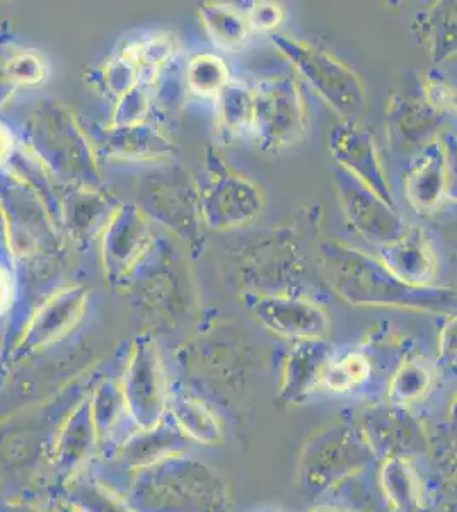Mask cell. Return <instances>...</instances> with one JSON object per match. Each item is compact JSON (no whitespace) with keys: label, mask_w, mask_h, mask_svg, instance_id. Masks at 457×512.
Segmentation results:
<instances>
[{"label":"cell","mask_w":457,"mask_h":512,"mask_svg":"<svg viewBox=\"0 0 457 512\" xmlns=\"http://www.w3.org/2000/svg\"><path fill=\"white\" fill-rule=\"evenodd\" d=\"M413 31L430 57L444 64L456 55V4L435 2L418 14Z\"/></svg>","instance_id":"24"},{"label":"cell","mask_w":457,"mask_h":512,"mask_svg":"<svg viewBox=\"0 0 457 512\" xmlns=\"http://www.w3.org/2000/svg\"><path fill=\"white\" fill-rule=\"evenodd\" d=\"M372 454V444L365 443L362 437L352 431H333L321 437L318 446L309 454L318 456V465L306 466V473L309 480L318 473V480H314L313 487L319 483L318 489H324L335 478L359 470L360 466L371 460Z\"/></svg>","instance_id":"21"},{"label":"cell","mask_w":457,"mask_h":512,"mask_svg":"<svg viewBox=\"0 0 457 512\" xmlns=\"http://www.w3.org/2000/svg\"><path fill=\"white\" fill-rule=\"evenodd\" d=\"M2 81L14 94L18 89L36 88L48 79L47 60L31 48L14 47L7 41L2 53Z\"/></svg>","instance_id":"30"},{"label":"cell","mask_w":457,"mask_h":512,"mask_svg":"<svg viewBox=\"0 0 457 512\" xmlns=\"http://www.w3.org/2000/svg\"><path fill=\"white\" fill-rule=\"evenodd\" d=\"M422 96L444 117L456 115V88L440 70H427L420 81Z\"/></svg>","instance_id":"36"},{"label":"cell","mask_w":457,"mask_h":512,"mask_svg":"<svg viewBox=\"0 0 457 512\" xmlns=\"http://www.w3.org/2000/svg\"><path fill=\"white\" fill-rule=\"evenodd\" d=\"M333 357L335 350L324 340L294 342L285 357L280 396L285 402H304L307 396L323 388L324 373Z\"/></svg>","instance_id":"19"},{"label":"cell","mask_w":457,"mask_h":512,"mask_svg":"<svg viewBox=\"0 0 457 512\" xmlns=\"http://www.w3.org/2000/svg\"><path fill=\"white\" fill-rule=\"evenodd\" d=\"M188 448L190 441L168 417L154 429L137 431L135 436L130 437L123 446V461L125 465L134 466L137 472L173 454L185 453Z\"/></svg>","instance_id":"23"},{"label":"cell","mask_w":457,"mask_h":512,"mask_svg":"<svg viewBox=\"0 0 457 512\" xmlns=\"http://www.w3.org/2000/svg\"><path fill=\"white\" fill-rule=\"evenodd\" d=\"M328 149L338 168L359 181L362 187L381 198L389 207L398 209L376 137L364 123L340 120L333 125L328 134Z\"/></svg>","instance_id":"11"},{"label":"cell","mask_w":457,"mask_h":512,"mask_svg":"<svg viewBox=\"0 0 457 512\" xmlns=\"http://www.w3.org/2000/svg\"><path fill=\"white\" fill-rule=\"evenodd\" d=\"M135 473L130 501L134 512L227 511V489L219 473L188 451Z\"/></svg>","instance_id":"3"},{"label":"cell","mask_w":457,"mask_h":512,"mask_svg":"<svg viewBox=\"0 0 457 512\" xmlns=\"http://www.w3.org/2000/svg\"><path fill=\"white\" fill-rule=\"evenodd\" d=\"M89 289L82 284L57 287L50 292L29 325L28 344L41 345L64 337L86 315Z\"/></svg>","instance_id":"20"},{"label":"cell","mask_w":457,"mask_h":512,"mask_svg":"<svg viewBox=\"0 0 457 512\" xmlns=\"http://www.w3.org/2000/svg\"><path fill=\"white\" fill-rule=\"evenodd\" d=\"M103 274L110 286L125 289L139 280L157 246L154 222L137 204H120L98 241Z\"/></svg>","instance_id":"8"},{"label":"cell","mask_w":457,"mask_h":512,"mask_svg":"<svg viewBox=\"0 0 457 512\" xmlns=\"http://www.w3.org/2000/svg\"><path fill=\"white\" fill-rule=\"evenodd\" d=\"M195 180L198 209L209 231L229 233L253 224L263 212V193L214 146L205 147Z\"/></svg>","instance_id":"4"},{"label":"cell","mask_w":457,"mask_h":512,"mask_svg":"<svg viewBox=\"0 0 457 512\" xmlns=\"http://www.w3.org/2000/svg\"><path fill=\"white\" fill-rule=\"evenodd\" d=\"M451 147L439 135L417 152L405 178V198L415 214L432 217L454 198Z\"/></svg>","instance_id":"13"},{"label":"cell","mask_w":457,"mask_h":512,"mask_svg":"<svg viewBox=\"0 0 457 512\" xmlns=\"http://www.w3.org/2000/svg\"><path fill=\"white\" fill-rule=\"evenodd\" d=\"M311 512H357L352 511V509H345V507H336V506H319L316 509H313Z\"/></svg>","instance_id":"42"},{"label":"cell","mask_w":457,"mask_h":512,"mask_svg":"<svg viewBox=\"0 0 457 512\" xmlns=\"http://www.w3.org/2000/svg\"><path fill=\"white\" fill-rule=\"evenodd\" d=\"M244 303L268 332L292 342L324 340L330 332V316L313 299L290 292L244 294Z\"/></svg>","instance_id":"12"},{"label":"cell","mask_w":457,"mask_h":512,"mask_svg":"<svg viewBox=\"0 0 457 512\" xmlns=\"http://www.w3.org/2000/svg\"><path fill=\"white\" fill-rule=\"evenodd\" d=\"M24 151L65 188H103L91 135L60 101H40L24 125Z\"/></svg>","instance_id":"2"},{"label":"cell","mask_w":457,"mask_h":512,"mask_svg":"<svg viewBox=\"0 0 457 512\" xmlns=\"http://www.w3.org/2000/svg\"><path fill=\"white\" fill-rule=\"evenodd\" d=\"M122 391L128 417L134 420L137 431L154 429L168 419L171 388L162 366L161 354L149 333L135 338Z\"/></svg>","instance_id":"10"},{"label":"cell","mask_w":457,"mask_h":512,"mask_svg":"<svg viewBox=\"0 0 457 512\" xmlns=\"http://www.w3.org/2000/svg\"><path fill=\"white\" fill-rule=\"evenodd\" d=\"M16 286L12 280L11 270L0 265V316L6 315L14 301Z\"/></svg>","instance_id":"39"},{"label":"cell","mask_w":457,"mask_h":512,"mask_svg":"<svg viewBox=\"0 0 457 512\" xmlns=\"http://www.w3.org/2000/svg\"><path fill=\"white\" fill-rule=\"evenodd\" d=\"M149 93H151L152 115H157V122L168 120V117L176 115L181 110L188 88H186L185 64H181L180 57L159 70L156 79L149 86Z\"/></svg>","instance_id":"32"},{"label":"cell","mask_w":457,"mask_h":512,"mask_svg":"<svg viewBox=\"0 0 457 512\" xmlns=\"http://www.w3.org/2000/svg\"><path fill=\"white\" fill-rule=\"evenodd\" d=\"M439 364L446 369L456 366V316L447 315L439 333Z\"/></svg>","instance_id":"38"},{"label":"cell","mask_w":457,"mask_h":512,"mask_svg":"<svg viewBox=\"0 0 457 512\" xmlns=\"http://www.w3.org/2000/svg\"><path fill=\"white\" fill-rule=\"evenodd\" d=\"M98 158L130 161V163H169L178 154V146L159 123L149 122L134 127H106L93 139Z\"/></svg>","instance_id":"15"},{"label":"cell","mask_w":457,"mask_h":512,"mask_svg":"<svg viewBox=\"0 0 457 512\" xmlns=\"http://www.w3.org/2000/svg\"><path fill=\"white\" fill-rule=\"evenodd\" d=\"M140 72V84L151 86L159 70L180 57V40L171 31L144 33L120 48Z\"/></svg>","instance_id":"27"},{"label":"cell","mask_w":457,"mask_h":512,"mask_svg":"<svg viewBox=\"0 0 457 512\" xmlns=\"http://www.w3.org/2000/svg\"><path fill=\"white\" fill-rule=\"evenodd\" d=\"M446 118L423 99L422 93L393 91L384 106V127L389 142L418 151L439 137Z\"/></svg>","instance_id":"18"},{"label":"cell","mask_w":457,"mask_h":512,"mask_svg":"<svg viewBox=\"0 0 457 512\" xmlns=\"http://www.w3.org/2000/svg\"><path fill=\"white\" fill-rule=\"evenodd\" d=\"M137 205L152 222L183 239L193 256L202 253L207 229L198 209L195 180L183 169L173 168L147 178L140 187Z\"/></svg>","instance_id":"9"},{"label":"cell","mask_w":457,"mask_h":512,"mask_svg":"<svg viewBox=\"0 0 457 512\" xmlns=\"http://www.w3.org/2000/svg\"><path fill=\"white\" fill-rule=\"evenodd\" d=\"M0 265L9 268V270L16 265V260H14V255H12L9 229H7L6 216H4L2 205H0Z\"/></svg>","instance_id":"41"},{"label":"cell","mask_w":457,"mask_h":512,"mask_svg":"<svg viewBox=\"0 0 457 512\" xmlns=\"http://www.w3.org/2000/svg\"><path fill=\"white\" fill-rule=\"evenodd\" d=\"M377 258L389 274L406 286H437L439 255L422 227L408 224L398 238L379 248Z\"/></svg>","instance_id":"17"},{"label":"cell","mask_w":457,"mask_h":512,"mask_svg":"<svg viewBox=\"0 0 457 512\" xmlns=\"http://www.w3.org/2000/svg\"><path fill=\"white\" fill-rule=\"evenodd\" d=\"M0 205L6 216L14 260L60 250V227L40 195L11 169L0 168Z\"/></svg>","instance_id":"7"},{"label":"cell","mask_w":457,"mask_h":512,"mask_svg":"<svg viewBox=\"0 0 457 512\" xmlns=\"http://www.w3.org/2000/svg\"><path fill=\"white\" fill-rule=\"evenodd\" d=\"M251 137L263 152H282L307 132V106L296 77L273 76L253 86Z\"/></svg>","instance_id":"6"},{"label":"cell","mask_w":457,"mask_h":512,"mask_svg":"<svg viewBox=\"0 0 457 512\" xmlns=\"http://www.w3.org/2000/svg\"><path fill=\"white\" fill-rule=\"evenodd\" d=\"M246 6L248 7L243 9V12L251 33H278V28L284 23V7L270 0H256Z\"/></svg>","instance_id":"37"},{"label":"cell","mask_w":457,"mask_h":512,"mask_svg":"<svg viewBox=\"0 0 457 512\" xmlns=\"http://www.w3.org/2000/svg\"><path fill=\"white\" fill-rule=\"evenodd\" d=\"M120 204L122 202H118L103 188H65L58 214L60 233L62 236L65 234L77 248L87 250L89 246L98 243L99 236L105 231Z\"/></svg>","instance_id":"16"},{"label":"cell","mask_w":457,"mask_h":512,"mask_svg":"<svg viewBox=\"0 0 457 512\" xmlns=\"http://www.w3.org/2000/svg\"><path fill=\"white\" fill-rule=\"evenodd\" d=\"M381 489L396 512H415L422 501V483L405 456H391L382 463Z\"/></svg>","instance_id":"28"},{"label":"cell","mask_w":457,"mask_h":512,"mask_svg":"<svg viewBox=\"0 0 457 512\" xmlns=\"http://www.w3.org/2000/svg\"><path fill=\"white\" fill-rule=\"evenodd\" d=\"M333 178L345 222L359 238L381 248L405 231L408 222L398 209L389 207L340 168Z\"/></svg>","instance_id":"14"},{"label":"cell","mask_w":457,"mask_h":512,"mask_svg":"<svg viewBox=\"0 0 457 512\" xmlns=\"http://www.w3.org/2000/svg\"><path fill=\"white\" fill-rule=\"evenodd\" d=\"M149 122H152L151 93L147 86L139 84L113 105L108 127H134Z\"/></svg>","instance_id":"35"},{"label":"cell","mask_w":457,"mask_h":512,"mask_svg":"<svg viewBox=\"0 0 457 512\" xmlns=\"http://www.w3.org/2000/svg\"><path fill=\"white\" fill-rule=\"evenodd\" d=\"M319 250L326 284L350 306L454 315L452 287L406 286L389 274L377 256L335 239L324 241Z\"/></svg>","instance_id":"1"},{"label":"cell","mask_w":457,"mask_h":512,"mask_svg":"<svg viewBox=\"0 0 457 512\" xmlns=\"http://www.w3.org/2000/svg\"><path fill=\"white\" fill-rule=\"evenodd\" d=\"M198 16L210 40L220 50L241 52L248 45L251 28L243 9L226 2H202L198 6Z\"/></svg>","instance_id":"25"},{"label":"cell","mask_w":457,"mask_h":512,"mask_svg":"<svg viewBox=\"0 0 457 512\" xmlns=\"http://www.w3.org/2000/svg\"><path fill=\"white\" fill-rule=\"evenodd\" d=\"M434 383L429 362L411 350L394 369L388 384V400L394 407H410L423 400Z\"/></svg>","instance_id":"29"},{"label":"cell","mask_w":457,"mask_h":512,"mask_svg":"<svg viewBox=\"0 0 457 512\" xmlns=\"http://www.w3.org/2000/svg\"><path fill=\"white\" fill-rule=\"evenodd\" d=\"M168 417L190 443L217 446L224 441L222 424L212 408L186 390H171Z\"/></svg>","instance_id":"22"},{"label":"cell","mask_w":457,"mask_h":512,"mask_svg":"<svg viewBox=\"0 0 457 512\" xmlns=\"http://www.w3.org/2000/svg\"><path fill=\"white\" fill-rule=\"evenodd\" d=\"M215 122L224 140L251 135L253 89L243 81L231 79L215 96Z\"/></svg>","instance_id":"26"},{"label":"cell","mask_w":457,"mask_h":512,"mask_svg":"<svg viewBox=\"0 0 457 512\" xmlns=\"http://www.w3.org/2000/svg\"><path fill=\"white\" fill-rule=\"evenodd\" d=\"M87 82L91 88L98 91L101 98L115 105L123 94L140 84V72L137 65L128 59L120 50L113 57L105 60L103 64L87 74Z\"/></svg>","instance_id":"31"},{"label":"cell","mask_w":457,"mask_h":512,"mask_svg":"<svg viewBox=\"0 0 457 512\" xmlns=\"http://www.w3.org/2000/svg\"><path fill=\"white\" fill-rule=\"evenodd\" d=\"M372 374L374 367L362 350H350L342 355L335 354L324 373L323 388L330 390L331 393L345 395L369 383Z\"/></svg>","instance_id":"33"},{"label":"cell","mask_w":457,"mask_h":512,"mask_svg":"<svg viewBox=\"0 0 457 512\" xmlns=\"http://www.w3.org/2000/svg\"><path fill=\"white\" fill-rule=\"evenodd\" d=\"M273 47L289 62L307 86L342 120H357L367 105V91L359 74L309 40L287 33H273Z\"/></svg>","instance_id":"5"},{"label":"cell","mask_w":457,"mask_h":512,"mask_svg":"<svg viewBox=\"0 0 457 512\" xmlns=\"http://www.w3.org/2000/svg\"><path fill=\"white\" fill-rule=\"evenodd\" d=\"M18 149L16 135L12 132L11 127L7 123L0 120V168L7 166L11 161L14 152Z\"/></svg>","instance_id":"40"},{"label":"cell","mask_w":457,"mask_h":512,"mask_svg":"<svg viewBox=\"0 0 457 512\" xmlns=\"http://www.w3.org/2000/svg\"><path fill=\"white\" fill-rule=\"evenodd\" d=\"M186 88L198 98L215 99L220 89L231 81L226 62L214 53L191 55L185 64Z\"/></svg>","instance_id":"34"}]
</instances>
